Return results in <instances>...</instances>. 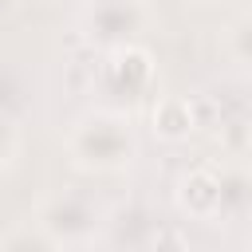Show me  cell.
<instances>
[{
    "label": "cell",
    "instance_id": "obj_10",
    "mask_svg": "<svg viewBox=\"0 0 252 252\" xmlns=\"http://www.w3.org/2000/svg\"><path fill=\"white\" fill-rule=\"evenodd\" d=\"M146 252H189V240L177 224H154L150 240H146Z\"/></svg>",
    "mask_w": 252,
    "mask_h": 252
},
{
    "label": "cell",
    "instance_id": "obj_7",
    "mask_svg": "<svg viewBox=\"0 0 252 252\" xmlns=\"http://www.w3.org/2000/svg\"><path fill=\"white\" fill-rule=\"evenodd\" d=\"M217 181H220V217H240L252 209V169L248 165H224V169H217Z\"/></svg>",
    "mask_w": 252,
    "mask_h": 252
},
{
    "label": "cell",
    "instance_id": "obj_13",
    "mask_svg": "<svg viewBox=\"0 0 252 252\" xmlns=\"http://www.w3.org/2000/svg\"><path fill=\"white\" fill-rule=\"evenodd\" d=\"M16 154H20V134H16V126L8 118H0V169L12 165Z\"/></svg>",
    "mask_w": 252,
    "mask_h": 252
},
{
    "label": "cell",
    "instance_id": "obj_12",
    "mask_svg": "<svg viewBox=\"0 0 252 252\" xmlns=\"http://www.w3.org/2000/svg\"><path fill=\"white\" fill-rule=\"evenodd\" d=\"M189 106H193V118H197V130H217L224 122V110L213 94H189Z\"/></svg>",
    "mask_w": 252,
    "mask_h": 252
},
{
    "label": "cell",
    "instance_id": "obj_8",
    "mask_svg": "<svg viewBox=\"0 0 252 252\" xmlns=\"http://www.w3.org/2000/svg\"><path fill=\"white\" fill-rule=\"evenodd\" d=\"M0 252H59V244L32 220V224H12L0 236Z\"/></svg>",
    "mask_w": 252,
    "mask_h": 252
},
{
    "label": "cell",
    "instance_id": "obj_6",
    "mask_svg": "<svg viewBox=\"0 0 252 252\" xmlns=\"http://www.w3.org/2000/svg\"><path fill=\"white\" fill-rule=\"evenodd\" d=\"M150 122L161 142H185L197 130V118H193V106L185 94H161L150 110Z\"/></svg>",
    "mask_w": 252,
    "mask_h": 252
},
{
    "label": "cell",
    "instance_id": "obj_9",
    "mask_svg": "<svg viewBox=\"0 0 252 252\" xmlns=\"http://www.w3.org/2000/svg\"><path fill=\"white\" fill-rule=\"evenodd\" d=\"M228 55L252 71V12H244L232 28H228Z\"/></svg>",
    "mask_w": 252,
    "mask_h": 252
},
{
    "label": "cell",
    "instance_id": "obj_1",
    "mask_svg": "<svg viewBox=\"0 0 252 252\" xmlns=\"http://www.w3.org/2000/svg\"><path fill=\"white\" fill-rule=\"evenodd\" d=\"M67 154L79 169L91 173H118L138 158V142L130 130V118L114 106H94L87 110L71 134H67Z\"/></svg>",
    "mask_w": 252,
    "mask_h": 252
},
{
    "label": "cell",
    "instance_id": "obj_3",
    "mask_svg": "<svg viewBox=\"0 0 252 252\" xmlns=\"http://www.w3.org/2000/svg\"><path fill=\"white\" fill-rule=\"evenodd\" d=\"M154 79H158V63H154L150 47H142V43H126V47L102 51L94 87H98L102 94L138 102V98H146V94L154 91Z\"/></svg>",
    "mask_w": 252,
    "mask_h": 252
},
{
    "label": "cell",
    "instance_id": "obj_5",
    "mask_svg": "<svg viewBox=\"0 0 252 252\" xmlns=\"http://www.w3.org/2000/svg\"><path fill=\"white\" fill-rule=\"evenodd\" d=\"M177 209L193 220H217L220 217V181L213 165H197L177 177Z\"/></svg>",
    "mask_w": 252,
    "mask_h": 252
},
{
    "label": "cell",
    "instance_id": "obj_11",
    "mask_svg": "<svg viewBox=\"0 0 252 252\" xmlns=\"http://www.w3.org/2000/svg\"><path fill=\"white\" fill-rule=\"evenodd\" d=\"M217 138L224 142L228 154H244L248 142H252V126H248L244 118H224V122L217 126Z\"/></svg>",
    "mask_w": 252,
    "mask_h": 252
},
{
    "label": "cell",
    "instance_id": "obj_2",
    "mask_svg": "<svg viewBox=\"0 0 252 252\" xmlns=\"http://www.w3.org/2000/svg\"><path fill=\"white\" fill-rule=\"evenodd\" d=\"M35 224L59 248H75V244H91L102 232L106 213H102V205L91 193H83V189H59V193H51V197L39 201Z\"/></svg>",
    "mask_w": 252,
    "mask_h": 252
},
{
    "label": "cell",
    "instance_id": "obj_4",
    "mask_svg": "<svg viewBox=\"0 0 252 252\" xmlns=\"http://www.w3.org/2000/svg\"><path fill=\"white\" fill-rule=\"evenodd\" d=\"M142 24H146V8L138 0H91L83 8L79 32H83L87 47L114 51V47L138 43L134 35L142 32Z\"/></svg>",
    "mask_w": 252,
    "mask_h": 252
}]
</instances>
